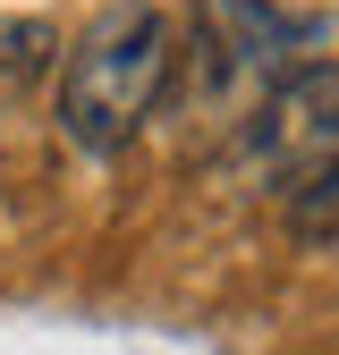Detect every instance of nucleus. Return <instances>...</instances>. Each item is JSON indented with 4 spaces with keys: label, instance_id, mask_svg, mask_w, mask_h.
<instances>
[{
    "label": "nucleus",
    "instance_id": "nucleus-1",
    "mask_svg": "<svg viewBox=\"0 0 339 355\" xmlns=\"http://www.w3.org/2000/svg\"><path fill=\"white\" fill-rule=\"evenodd\" d=\"M170 68H179V26L153 0H119L76 34L60 60V136L76 153H119L153 119Z\"/></svg>",
    "mask_w": 339,
    "mask_h": 355
},
{
    "label": "nucleus",
    "instance_id": "nucleus-2",
    "mask_svg": "<svg viewBox=\"0 0 339 355\" xmlns=\"http://www.w3.org/2000/svg\"><path fill=\"white\" fill-rule=\"evenodd\" d=\"M254 153L272 169H297V178L339 169V60L297 68V76H280L263 94V110H254Z\"/></svg>",
    "mask_w": 339,
    "mask_h": 355
},
{
    "label": "nucleus",
    "instance_id": "nucleus-3",
    "mask_svg": "<svg viewBox=\"0 0 339 355\" xmlns=\"http://www.w3.org/2000/svg\"><path fill=\"white\" fill-rule=\"evenodd\" d=\"M42 51H51V26L42 17H0V110H9L17 85L42 68Z\"/></svg>",
    "mask_w": 339,
    "mask_h": 355
},
{
    "label": "nucleus",
    "instance_id": "nucleus-4",
    "mask_svg": "<svg viewBox=\"0 0 339 355\" xmlns=\"http://www.w3.org/2000/svg\"><path fill=\"white\" fill-rule=\"evenodd\" d=\"M288 229H306V237H339V169H314V178H297Z\"/></svg>",
    "mask_w": 339,
    "mask_h": 355
}]
</instances>
